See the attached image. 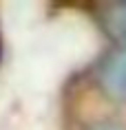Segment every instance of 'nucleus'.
<instances>
[{
    "instance_id": "7ed1b4c3",
    "label": "nucleus",
    "mask_w": 126,
    "mask_h": 130,
    "mask_svg": "<svg viewBox=\"0 0 126 130\" xmlns=\"http://www.w3.org/2000/svg\"><path fill=\"white\" fill-rule=\"evenodd\" d=\"M91 130H126V128H122L117 123H100V126H95V128H91Z\"/></svg>"
},
{
    "instance_id": "f257e3e1",
    "label": "nucleus",
    "mask_w": 126,
    "mask_h": 130,
    "mask_svg": "<svg viewBox=\"0 0 126 130\" xmlns=\"http://www.w3.org/2000/svg\"><path fill=\"white\" fill-rule=\"evenodd\" d=\"M100 86L108 97L126 102V46L113 51L100 66Z\"/></svg>"
},
{
    "instance_id": "f03ea898",
    "label": "nucleus",
    "mask_w": 126,
    "mask_h": 130,
    "mask_svg": "<svg viewBox=\"0 0 126 130\" xmlns=\"http://www.w3.org/2000/svg\"><path fill=\"white\" fill-rule=\"evenodd\" d=\"M102 24L111 40L126 46V2L108 5L102 13Z\"/></svg>"
}]
</instances>
